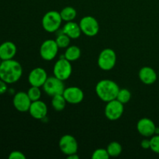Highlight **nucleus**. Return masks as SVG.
I'll list each match as a JSON object with an SVG mask.
<instances>
[{
    "instance_id": "nucleus-4",
    "label": "nucleus",
    "mask_w": 159,
    "mask_h": 159,
    "mask_svg": "<svg viewBox=\"0 0 159 159\" xmlns=\"http://www.w3.org/2000/svg\"><path fill=\"white\" fill-rule=\"evenodd\" d=\"M116 63V54L113 50L106 48L102 50L98 57V65L104 71H110Z\"/></svg>"
},
{
    "instance_id": "nucleus-12",
    "label": "nucleus",
    "mask_w": 159,
    "mask_h": 159,
    "mask_svg": "<svg viewBox=\"0 0 159 159\" xmlns=\"http://www.w3.org/2000/svg\"><path fill=\"white\" fill-rule=\"evenodd\" d=\"M48 78V74L43 68H36L30 72L28 81L32 86L41 87L44 85Z\"/></svg>"
},
{
    "instance_id": "nucleus-18",
    "label": "nucleus",
    "mask_w": 159,
    "mask_h": 159,
    "mask_svg": "<svg viewBox=\"0 0 159 159\" xmlns=\"http://www.w3.org/2000/svg\"><path fill=\"white\" fill-rule=\"evenodd\" d=\"M62 32L68 35L71 39L79 38L82 34L79 24L73 21L67 22L62 28Z\"/></svg>"
},
{
    "instance_id": "nucleus-24",
    "label": "nucleus",
    "mask_w": 159,
    "mask_h": 159,
    "mask_svg": "<svg viewBox=\"0 0 159 159\" xmlns=\"http://www.w3.org/2000/svg\"><path fill=\"white\" fill-rule=\"evenodd\" d=\"M130 98H131V93L127 89H120L119 93H118L117 96H116V99L118 101L123 103L124 105L125 103L130 101Z\"/></svg>"
},
{
    "instance_id": "nucleus-9",
    "label": "nucleus",
    "mask_w": 159,
    "mask_h": 159,
    "mask_svg": "<svg viewBox=\"0 0 159 159\" xmlns=\"http://www.w3.org/2000/svg\"><path fill=\"white\" fill-rule=\"evenodd\" d=\"M58 49L59 48L55 40H46L43 42L40 48V57L45 61L53 60L57 55Z\"/></svg>"
},
{
    "instance_id": "nucleus-7",
    "label": "nucleus",
    "mask_w": 159,
    "mask_h": 159,
    "mask_svg": "<svg viewBox=\"0 0 159 159\" xmlns=\"http://www.w3.org/2000/svg\"><path fill=\"white\" fill-rule=\"evenodd\" d=\"M82 33L88 37H94L99 33V25L96 18L86 16L82 18L79 23Z\"/></svg>"
},
{
    "instance_id": "nucleus-21",
    "label": "nucleus",
    "mask_w": 159,
    "mask_h": 159,
    "mask_svg": "<svg viewBox=\"0 0 159 159\" xmlns=\"http://www.w3.org/2000/svg\"><path fill=\"white\" fill-rule=\"evenodd\" d=\"M60 15L61 16L62 20H64V21H73L76 17L77 12H76L75 8L71 7V6H67L61 11Z\"/></svg>"
},
{
    "instance_id": "nucleus-1",
    "label": "nucleus",
    "mask_w": 159,
    "mask_h": 159,
    "mask_svg": "<svg viewBox=\"0 0 159 159\" xmlns=\"http://www.w3.org/2000/svg\"><path fill=\"white\" fill-rule=\"evenodd\" d=\"M23 74L21 65L13 59L2 61L0 65V79L7 84L15 83Z\"/></svg>"
},
{
    "instance_id": "nucleus-16",
    "label": "nucleus",
    "mask_w": 159,
    "mask_h": 159,
    "mask_svg": "<svg viewBox=\"0 0 159 159\" xmlns=\"http://www.w3.org/2000/svg\"><path fill=\"white\" fill-rule=\"evenodd\" d=\"M16 46L12 41H6L0 45V58L2 61L10 60L16 54Z\"/></svg>"
},
{
    "instance_id": "nucleus-28",
    "label": "nucleus",
    "mask_w": 159,
    "mask_h": 159,
    "mask_svg": "<svg viewBox=\"0 0 159 159\" xmlns=\"http://www.w3.org/2000/svg\"><path fill=\"white\" fill-rule=\"evenodd\" d=\"M9 159H26V156L20 151H13L9 155Z\"/></svg>"
},
{
    "instance_id": "nucleus-2",
    "label": "nucleus",
    "mask_w": 159,
    "mask_h": 159,
    "mask_svg": "<svg viewBox=\"0 0 159 159\" xmlns=\"http://www.w3.org/2000/svg\"><path fill=\"white\" fill-rule=\"evenodd\" d=\"M119 90L117 84L110 79L99 81L96 85V93L98 97L107 102L116 99Z\"/></svg>"
},
{
    "instance_id": "nucleus-13",
    "label": "nucleus",
    "mask_w": 159,
    "mask_h": 159,
    "mask_svg": "<svg viewBox=\"0 0 159 159\" xmlns=\"http://www.w3.org/2000/svg\"><path fill=\"white\" fill-rule=\"evenodd\" d=\"M63 96L66 99L67 102L70 104H79L84 99L83 91L76 86H71L65 89Z\"/></svg>"
},
{
    "instance_id": "nucleus-30",
    "label": "nucleus",
    "mask_w": 159,
    "mask_h": 159,
    "mask_svg": "<svg viewBox=\"0 0 159 159\" xmlns=\"http://www.w3.org/2000/svg\"><path fill=\"white\" fill-rule=\"evenodd\" d=\"M141 147H142L144 149L150 148V146H151L150 140H147V139L143 140V141H141Z\"/></svg>"
},
{
    "instance_id": "nucleus-22",
    "label": "nucleus",
    "mask_w": 159,
    "mask_h": 159,
    "mask_svg": "<svg viewBox=\"0 0 159 159\" xmlns=\"http://www.w3.org/2000/svg\"><path fill=\"white\" fill-rule=\"evenodd\" d=\"M107 150L110 157H117L122 153V146L120 143L113 141L109 144Z\"/></svg>"
},
{
    "instance_id": "nucleus-3",
    "label": "nucleus",
    "mask_w": 159,
    "mask_h": 159,
    "mask_svg": "<svg viewBox=\"0 0 159 159\" xmlns=\"http://www.w3.org/2000/svg\"><path fill=\"white\" fill-rule=\"evenodd\" d=\"M62 21L60 12L54 10L49 11L42 19V26L47 32L54 33L60 28Z\"/></svg>"
},
{
    "instance_id": "nucleus-8",
    "label": "nucleus",
    "mask_w": 159,
    "mask_h": 159,
    "mask_svg": "<svg viewBox=\"0 0 159 159\" xmlns=\"http://www.w3.org/2000/svg\"><path fill=\"white\" fill-rule=\"evenodd\" d=\"M124 110V104L116 99L107 102L105 107V115L110 120H116L122 116Z\"/></svg>"
},
{
    "instance_id": "nucleus-5",
    "label": "nucleus",
    "mask_w": 159,
    "mask_h": 159,
    "mask_svg": "<svg viewBox=\"0 0 159 159\" xmlns=\"http://www.w3.org/2000/svg\"><path fill=\"white\" fill-rule=\"evenodd\" d=\"M54 75L57 79L62 81H65L71 76L72 72V67L71 61L67 60L65 57L59 59L54 64V69H53Z\"/></svg>"
},
{
    "instance_id": "nucleus-14",
    "label": "nucleus",
    "mask_w": 159,
    "mask_h": 159,
    "mask_svg": "<svg viewBox=\"0 0 159 159\" xmlns=\"http://www.w3.org/2000/svg\"><path fill=\"white\" fill-rule=\"evenodd\" d=\"M156 126L153 120L148 118H142L140 120L137 124V129L139 134L142 136L148 138L155 134Z\"/></svg>"
},
{
    "instance_id": "nucleus-19",
    "label": "nucleus",
    "mask_w": 159,
    "mask_h": 159,
    "mask_svg": "<svg viewBox=\"0 0 159 159\" xmlns=\"http://www.w3.org/2000/svg\"><path fill=\"white\" fill-rule=\"evenodd\" d=\"M81 56V50L79 47L73 45V46H68L67 48L65 53V57L69 61H77Z\"/></svg>"
},
{
    "instance_id": "nucleus-32",
    "label": "nucleus",
    "mask_w": 159,
    "mask_h": 159,
    "mask_svg": "<svg viewBox=\"0 0 159 159\" xmlns=\"http://www.w3.org/2000/svg\"><path fill=\"white\" fill-rule=\"evenodd\" d=\"M2 59L0 58V65H1V63H2Z\"/></svg>"
},
{
    "instance_id": "nucleus-20",
    "label": "nucleus",
    "mask_w": 159,
    "mask_h": 159,
    "mask_svg": "<svg viewBox=\"0 0 159 159\" xmlns=\"http://www.w3.org/2000/svg\"><path fill=\"white\" fill-rule=\"evenodd\" d=\"M66 103L67 101L65 98L64 97L63 94L56 95V96H52L51 105L56 111H62L66 107Z\"/></svg>"
},
{
    "instance_id": "nucleus-6",
    "label": "nucleus",
    "mask_w": 159,
    "mask_h": 159,
    "mask_svg": "<svg viewBox=\"0 0 159 159\" xmlns=\"http://www.w3.org/2000/svg\"><path fill=\"white\" fill-rule=\"evenodd\" d=\"M43 88L45 93L51 96L63 94L65 89L64 81L57 79L55 76L48 78L44 85H43Z\"/></svg>"
},
{
    "instance_id": "nucleus-23",
    "label": "nucleus",
    "mask_w": 159,
    "mask_h": 159,
    "mask_svg": "<svg viewBox=\"0 0 159 159\" xmlns=\"http://www.w3.org/2000/svg\"><path fill=\"white\" fill-rule=\"evenodd\" d=\"M70 37L63 32L61 34H58L55 39V41L57 43L59 48H66L70 44Z\"/></svg>"
},
{
    "instance_id": "nucleus-29",
    "label": "nucleus",
    "mask_w": 159,
    "mask_h": 159,
    "mask_svg": "<svg viewBox=\"0 0 159 159\" xmlns=\"http://www.w3.org/2000/svg\"><path fill=\"white\" fill-rule=\"evenodd\" d=\"M7 83L0 79V94H4L7 91Z\"/></svg>"
},
{
    "instance_id": "nucleus-15",
    "label": "nucleus",
    "mask_w": 159,
    "mask_h": 159,
    "mask_svg": "<svg viewBox=\"0 0 159 159\" xmlns=\"http://www.w3.org/2000/svg\"><path fill=\"white\" fill-rule=\"evenodd\" d=\"M29 113L33 118L37 120H42L48 114V107L43 101L40 99L34 101L30 107Z\"/></svg>"
},
{
    "instance_id": "nucleus-10",
    "label": "nucleus",
    "mask_w": 159,
    "mask_h": 159,
    "mask_svg": "<svg viewBox=\"0 0 159 159\" xmlns=\"http://www.w3.org/2000/svg\"><path fill=\"white\" fill-rule=\"evenodd\" d=\"M60 150L67 156L77 153L78 142L75 138L70 134H65L61 138L59 141Z\"/></svg>"
},
{
    "instance_id": "nucleus-17",
    "label": "nucleus",
    "mask_w": 159,
    "mask_h": 159,
    "mask_svg": "<svg viewBox=\"0 0 159 159\" xmlns=\"http://www.w3.org/2000/svg\"><path fill=\"white\" fill-rule=\"evenodd\" d=\"M139 79L145 85H152L156 82L158 75L155 70L148 66L143 67L139 71Z\"/></svg>"
},
{
    "instance_id": "nucleus-26",
    "label": "nucleus",
    "mask_w": 159,
    "mask_h": 159,
    "mask_svg": "<svg viewBox=\"0 0 159 159\" xmlns=\"http://www.w3.org/2000/svg\"><path fill=\"white\" fill-rule=\"evenodd\" d=\"M110 158L107 149L99 148L96 149L92 155V158L93 159H108Z\"/></svg>"
},
{
    "instance_id": "nucleus-31",
    "label": "nucleus",
    "mask_w": 159,
    "mask_h": 159,
    "mask_svg": "<svg viewBox=\"0 0 159 159\" xmlns=\"http://www.w3.org/2000/svg\"><path fill=\"white\" fill-rule=\"evenodd\" d=\"M67 158L68 159H79V155H77V153L72 154V155H70L67 156Z\"/></svg>"
},
{
    "instance_id": "nucleus-27",
    "label": "nucleus",
    "mask_w": 159,
    "mask_h": 159,
    "mask_svg": "<svg viewBox=\"0 0 159 159\" xmlns=\"http://www.w3.org/2000/svg\"><path fill=\"white\" fill-rule=\"evenodd\" d=\"M150 149L155 153L159 154V134L153 135L150 140Z\"/></svg>"
},
{
    "instance_id": "nucleus-25",
    "label": "nucleus",
    "mask_w": 159,
    "mask_h": 159,
    "mask_svg": "<svg viewBox=\"0 0 159 159\" xmlns=\"http://www.w3.org/2000/svg\"><path fill=\"white\" fill-rule=\"evenodd\" d=\"M27 95L32 102L39 100L41 97V91L40 89V87L32 86L31 85L30 88L28 89Z\"/></svg>"
},
{
    "instance_id": "nucleus-11",
    "label": "nucleus",
    "mask_w": 159,
    "mask_h": 159,
    "mask_svg": "<svg viewBox=\"0 0 159 159\" xmlns=\"http://www.w3.org/2000/svg\"><path fill=\"white\" fill-rule=\"evenodd\" d=\"M12 102L16 110L21 113H24L29 111L32 101L28 96L27 93L19 92L14 96Z\"/></svg>"
}]
</instances>
